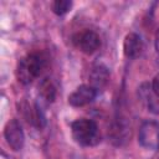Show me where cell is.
<instances>
[{"instance_id": "obj_4", "label": "cell", "mask_w": 159, "mask_h": 159, "mask_svg": "<svg viewBox=\"0 0 159 159\" xmlns=\"http://www.w3.org/2000/svg\"><path fill=\"white\" fill-rule=\"evenodd\" d=\"M72 42L80 51H82L83 53H87V55L94 53L101 46V39H99L98 34L94 32L93 30H88V29H84V30L75 34L72 37Z\"/></svg>"}, {"instance_id": "obj_3", "label": "cell", "mask_w": 159, "mask_h": 159, "mask_svg": "<svg viewBox=\"0 0 159 159\" xmlns=\"http://www.w3.org/2000/svg\"><path fill=\"white\" fill-rule=\"evenodd\" d=\"M139 144L148 150L159 149V123L152 119L144 120L138 132Z\"/></svg>"}, {"instance_id": "obj_10", "label": "cell", "mask_w": 159, "mask_h": 159, "mask_svg": "<svg viewBox=\"0 0 159 159\" xmlns=\"http://www.w3.org/2000/svg\"><path fill=\"white\" fill-rule=\"evenodd\" d=\"M40 97L42 98V101H45L46 103H50L55 99L56 96V87L53 84V82L50 78H45L41 84H40Z\"/></svg>"}, {"instance_id": "obj_2", "label": "cell", "mask_w": 159, "mask_h": 159, "mask_svg": "<svg viewBox=\"0 0 159 159\" xmlns=\"http://www.w3.org/2000/svg\"><path fill=\"white\" fill-rule=\"evenodd\" d=\"M71 133L75 142L82 147H93L101 142L97 123L88 118H80L72 122Z\"/></svg>"}, {"instance_id": "obj_6", "label": "cell", "mask_w": 159, "mask_h": 159, "mask_svg": "<svg viewBox=\"0 0 159 159\" xmlns=\"http://www.w3.org/2000/svg\"><path fill=\"white\" fill-rule=\"evenodd\" d=\"M97 93L98 91L91 84H81L68 96V103L73 107L87 106L94 101V98L97 97Z\"/></svg>"}, {"instance_id": "obj_7", "label": "cell", "mask_w": 159, "mask_h": 159, "mask_svg": "<svg viewBox=\"0 0 159 159\" xmlns=\"http://www.w3.org/2000/svg\"><path fill=\"white\" fill-rule=\"evenodd\" d=\"M144 51V42L142 37L135 32H129L124 37L123 52L128 58H138Z\"/></svg>"}, {"instance_id": "obj_1", "label": "cell", "mask_w": 159, "mask_h": 159, "mask_svg": "<svg viewBox=\"0 0 159 159\" xmlns=\"http://www.w3.org/2000/svg\"><path fill=\"white\" fill-rule=\"evenodd\" d=\"M46 68V57L40 52H32L24 56L16 67L17 80L24 84H30L37 80Z\"/></svg>"}, {"instance_id": "obj_9", "label": "cell", "mask_w": 159, "mask_h": 159, "mask_svg": "<svg viewBox=\"0 0 159 159\" xmlns=\"http://www.w3.org/2000/svg\"><path fill=\"white\" fill-rule=\"evenodd\" d=\"M89 80H91V86L94 87L97 91L102 87H104L109 80V72L108 68L103 65H96L92 67L89 72Z\"/></svg>"}, {"instance_id": "obj_12", "label": "cell", "mask_w": 159, "mask_h": 159, "mask_svg": "<svg viewBox=\"0 0 159 159\" xmlns=\"http://www.w3.org/2000/svg\"><path fill=\"white\" fill-rule=\"evenodd\" d=\"M150 86H152V88H153V91H154V93L159 97V73L153 78V81H152V83H150Z\"/></svg>"}, {"instance_id": "obj_8", "label": "cell", "mask_w": 159, "mask_h": 159, "mask_svg": "<svg viewBox=\"0 0 159 159\" xmlns=\"http://www.w3.org/2000/svg\"><path fill=\"white\" fill-rule=\"evenodd\" d=\"M138 89L139 98L145 104V107L153 113H159V97L154 93L152 86L149 83H143Z\"/></svg>"}, {"instance_id": "obj_11", "label": "cell", "mask_w": 159, "mask_h": 159, "mask_svg": "<svg viewBox=\"0 0 159 159\" xmlns=\"http://www.w3.org/2000/svg\"><path fill=\"white\" fill-rule=\"evenodd\" d=\"M71 7H72V2L68 0H57L52 2V11L58 16L67 14Z\"/></svg>"}, {"instance_id": "obj_5", "label": "cell", "mask_w": 159, "mask_h": 159, "mask_svg": "<svg viewBox=\"0 0 159 159\" xmlns=\"http://www.w3.org/2000/svg\"><path fill=\"white\" fill-rule=\"evenodd\" d=\"M4 137L7 145L12 150H21L25 143V133L17 119H11L4 128Z\"/></svg>"}, {"instance_id": "obj_13", "label": "cell", "mask_w": 159, "mask_h": 159, "mask_svg": "<svg viewBox=\"0 0 159 159\" xmlns=\"http://www.w3.org/2000/svg\"><path fill=\"white\" fill-rule=\"evenodd\" d=\"M155 50H157V53L159 55V30L155 34Z\"/></svg>"}]
</instances>
